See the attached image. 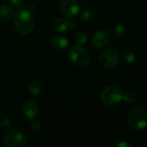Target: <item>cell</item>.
Wrapping results in <instances>:
<instances>
[{"mask_svg": "<svg viewBox=\"0 0 147 147\" xmlns=\"http://www.w3.org/2000/svg\"><path fill=\"white\" fill-rule=\"evenodd\" d=\"M14 26L19 34L23 35L29 34L35 27V19L31 12L27 9H18L15 13Z\"/></svg>", "mask_w": 147, "mask_h": 147, "instance_id": "6da1fadb", "label": "cell"}, {"mask_svg": "<svg viewBox=\"0 0 147 147\" xmlns=\"http://www.w3.org/2000/svg\"><path fill=\"white\" fill-rule=\"evenodd\" d=\"M127 122L134 130L145 129L147 127V111L140 106L132 108L127 115Z\"/></svg>", "mask_w": 147, "mask_h": 147, "instance_id": "7a4b0ae2", "label": "cell"}, {"mask_svg": "<svg viewBox=\"0 0 147 147\" xmlns=\"http://www.w3.org/2000/svg\"><path fill=\"white\" fill-rule=\"evenodd\" d=\"M123 91L118 87L108 86L103 89L101 92V102L107 106H115L123 98Z\"/></svg>", "mask_w": 147, "mask_h": 147, "instance_id": "3957f363", "label": "cell"}, {"mask_svg": "<svg viewBox=\"0 0 147 147\" xmlns=\"http://www.w3.org/2000/svg\"><path fill=\"white\" fill-rule=\"evenodd\" d=\"M69 59L74 64L79 66H84L89 63L90 54L85 47H83L81 45L76 44L72 46L70 48Z\"/></svg>", "mask_w": 147, "mask_h": 147, "instance_id": "277c9868", "label": "cell"}, {"mask_svg": "<svg viewBox=\"0 0 147 147\" xmlns=\"http://www.w3.org/2000/svg\"><path fill=\"white\" fill-rule=\"evenodd\" d=\"M27 142V135L20 130H11L3 138V143L8 147H23Z\"/></svg>", "mask_w": 147, "mask_h": 147, "instance_id": "5b68a950", "label": "cell"}, {"mask_svg": "<svg viewBox=\"0 0 147 147\" xmlns=\"http://www.w3.org/2000/svg\"><path fill=\"white\" fill-rule=\"evenodd\" d=\"M100 64L101 66L107 69H113L115 68L120 60L119 53L117 50L113 48H108L101 52L100 54Z\"/></svg>", "mask_w": 147, "mask_h": 147, "instance_id": "8992f818", "label": "cell"}, {"mask_svg": "<svg viewBox=\"0 0 147 147\" xmlns=\"http://www.w3.org/2000/svg\"><path fill=\"white\" fill-rule=\"evenodd\" d=\"M61 14L67 18H74L80 12V6L76 0H61Z\"/></svg>", "mask_w": 147, "mask_h": 147, "instance_id": "52a82bcc", "label": "cell"}, {"mask_svg": "<svg viewBox=\"0 0 147 147\" xmlns=\"http://www.w3.org/2000/svg\"><path fill=\"white\" fill-rule=\"evenodd\" d=\"M110 42V35L107 31L106 30H100L96 32L93 38L92 43L97 48H103L107 47Z\"/></svg>", "mask_w": 147, "mask_h": 147, "instance_id": "ba28073f", "label": "cell"}, {"mask_svg": "<svg viewBox=\"0 0 147 147\" xmlns=\"http://www.w3.org/2000/svg\"><path fill=\"white\" fill-rule=\"evenodd\" d=\"M23 115L29 120L36 118L39 115V107L34 101H26L22 108Z\"/></svg>", "mask_w": 147, "mask_h": 147, "instance_id": "9c48e42d", "label": "cell"}, {"mask_svg": "<svg viewBox=\"0 0 147 147\" xmlns=\"http://www.w3.org/2000/svg\"><path fill=\"white\" fill-rule=\"evenodd\" d=\"M75 27V22L68 21L63 17H58L53 22V28L60 33H63L69 28H74Z\"/></svg>", "mask_w": 147, "mask_h": 147, "instance_id": "30bf717a", "label": "cell"}, {"mask_svg": "<svg viewBox=\"0 0 147 147\" xmlns=\"http://www.w3.org/2000/svg\"><path fill=\"white\" fill-rule=\"evenodd\" d=\"M51 46L54 49L57 51H62L67 48L68 46V40L66 37L62 35H56L54 36L50 40Z\"/></svg>", "mask_w": 147, "mask_h": 147, "instance_id": "8fae6325", "label": "cell"}, {"mask_svg": "<svg viewBox=\"0 0 147 147\" xmlns=\"http://www.w3.org/2000/svg\"><path fill=\"white\" fill-rule=\"evenodd\" d=\"M13 16V9L8 4L0 6V23L7 22Z\"/></svg>", "mask_w": 147, "mask_h": 147, "instance_id": "7c38bea8", "label": "cell"}, {"mask_svg": "<svg viewBox=\"0 0 147 147\" xmlns=\"http://www.w3.org/2000/svg\"><path fill=\"white\" fill-rule=\"evenodd\" d=\"M28 90L31 96H36L41 93L42 90V84L37 79H32L29 81L28 84Z\"/></svg>", "mask_w": 147, "mask_h": 147, "instance_id": "4fadbf2b", "label": "cell"}, {"mask_svg": "<svg viewBox=\"0 0 147 147\" xmlns=\"http://www.w3.org/2000/svg\"><path fill=\"white\" fill-rule=\"evenodd\" d=\"M93 16H94V13H93V10L89 8H84L81 9V13H80V18L81 21L83 22H90L92 19H93Z\"/></svg>", "mask_w": 147, "mask_h": 147, "instance_id": "5bb4252c", "label": "cell"}, {"mask_svg": "<svg viewBox=\"0 0 147 147\" xmlns=\"http://www.w3.org/2000/svg\"><path fill=\"white\" fill-rule=\"evenodd\" d=\"M75 41L79 44V45H83V44H86L87 41H88V34L83 32V31H81L79 32L76 36H75Z\"/></svg>", "mask_w": 147, "mask_h": 147, "instance_id": "9a60e30c", "label": "cell"}, {"mask_svg": "<svg viewBox=\"0 0 147 147\" xmlns=\"http://www.w3.org/2000/svg\"><path fill=\"white\" fill-rule=\"evenodd\" d=\"M125 33H126V28L121 24H117L113 29V34L116 37H121L125 34Z\"/></svg>", "mask_w": 147, "mask_h": 147, "instance_id": "2e32d148", "label": "cell"}, {"mask_svg": "<svg viewBox=\"0 0 147 147\" xmlns=\"http://www.w3.org/2000/svg\"><path fill=\"white\" fill-rule=\"evenodd\" d=\"M135 59H136V56H135L134 53H133L131 51H126L123 54V59L127 64L133 63L135 61Z\"/></svg>", "mask_w": 147, "mask_h": 147, "instance_id": "e0dca14e", "label": "cell"}, {"mask_svg": "<svg viewBox=\"0 0 147 147\" xmlns=\"http://www.w3.org/2000/svg\"><path fill=\"white\" fill-rule=\"evenodd\" d=\"M11 126V121L7 116H0V128L7 129Z\"/></svg>", "mask_w": 147, "mask_h": 147, "instance_id": "ac0fdd59", "label": "cell"}, {"mask_svg": "<svg viewBox=\"0 0 147 147\" xmlns=\"http://www.w3.org/2000/svg\"><path fill=\"white\" fill-rule=\"evenodd\" d=\"M122 100H123L126 103L131 104V103H133V102H134L135 96H134V95H133L132 92H126V93L123 94V98H122Z\"/></svg>", "mask_w": 147, "mask_h": 147, "instance_id": "d6986e66", "label": "cell"}, {"mask_svg": "<svg viewBox=\"0 0 147 147\" xmlns=\"http://www.w3.org/2000/svg\"><path fill=\"white\" fill-rule=\"evenodd\" d=\"M30 127H31V129L34 130V131H39V130L42 128V124H41V122H40L36 118H34V119L31 120Z\"/></svg>", "mask_w": 147, "mask_h": 147, "instance_id": "ffe728a7", "label": "cell"}, {"mask_svg": "<svg viewBox=\"0 0 147 147\" xmlns=\"http://www.w3.org/2000/svg\"><path fill=\"white\" fill-rule=\"evenodd\" d=\"M12 5H14L17 9H22L25 5L26 0H10Z\"/></svg>", "mask_w": 147, "mask_h": 147, "instance_id": "44dd1931", "label": "cell"}, {"mask_svg": "<svg viewBox=\"0 0 147 147\" xmlns=\"http://www.w3.org/2000/svg\"><path fill=\"white\" fill-rule=\"evenodd\" d=\"M118 146H130V144L129 143H125V142H121V143H120L119 145H118Z\"/></svg>", "mask_w": 147, "mask_h": 147, "instance_id": "7402d4cb", "label": "cell"}]
</instances>
